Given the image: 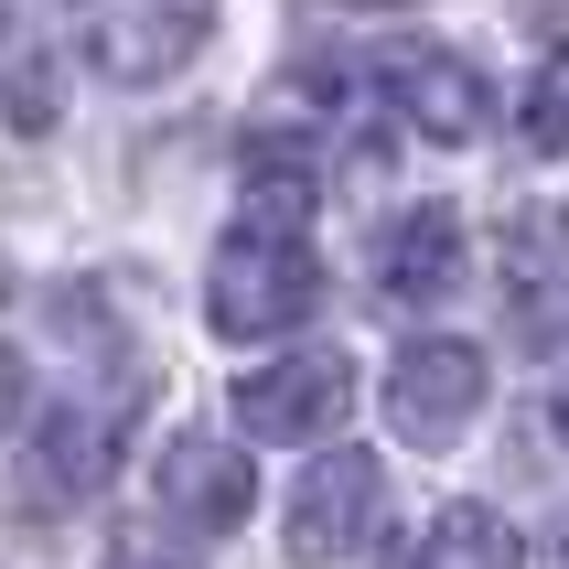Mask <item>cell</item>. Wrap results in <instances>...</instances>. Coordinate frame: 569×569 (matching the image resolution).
<instances>
[{
    "mask_svg": "<svg viewBox=\"0 0 569 569\" xmlns=\"http://www.w3.org/2000/svg\"><path fill=\"white\" fill-rule=\"evenodd\" d=\"M312 161H258L248 151V204H237V226H226L216 248V280H204V312H216V333L237 345V333H290V322L322 301V258H312Z\"/></svg>",
    "mask_w": 569,
    "mask_h": 569,
    "instance_id": "6da1fadb",
    "label": "cell"
},
{
    "mask_svg": "<svg viewBox=\"0 0 569 569\" xmlns=\"http://www.w3.org/2000/svg\"><path fill=\"white\" fill-rule=\"evenodd\" d=\"M473 409H483V345H462V333H409L398 366H387V419H398V441L451 451Z\"/></svg>",
    "mask_w": 569,
    "mask_h": 569,
    "instance_id": "7a4b0ae2",
    "label": "cell"
},
{
    "mask_svg": "<svg viewBox=\"0 0 569 569\" xmlns=\"http://www.w3.org/2000/svg\"><path fill=\"white\" fill-rule=\"evenodd\" d=\"M345 398H355V366L333 345H301V355H280V366H248L237 398H226V419H237L248 441H322V430L345 419Z\"/></svg>",
    "mask_w": 569,
    "mask_h": 569,
    "instance_id": "3957f363",
    "label": "cell"
},
{
    "mask_svg": "<svg viewBox=\"0 0 569 569\" xmlns=\"http://www.w3.org/2000/svg\"><path fill=\"white\" fill-rule=\"evenodd\" d=\"M387 527V473L366 462V451H322L312 473H301V495H290V559L301 569H345L355 548Z\"/></svg>",
    "mask_w": 569,
    "mask_h": 569,
    "instance_id": "277c9868",
    "label": "cell"
},
{
    "mask_svg": "<svg viewBox=\"0 0 569 569\" xmlns=\"http://www.w3.org/2000/svg\"><path fill=\"white\" fill-rule=\"evenodd\" d=\"M377 87H387V108H398L419 140H441V151H462V140L495 129V87H483L451 43H387V54H377Z\"/></svg>",
    "mask_w": 569,
    "mask_h": 569,
    "instance_id": "5b68a950",
    "label": "cell"
},
{
    "mask_svg": "<svg viewBox=\"0 0 569 569\" xmlns=\"http://www.w3.org/2000/svg\"><path fill=\"white\" fill-rule=\"evenodd\" d=\"M204 32H216V0H97L87 54L119 87H161V76H183L204 54Z\"/></svg>",
    "mask_w": 569,
    "mask_h": 569,
    "instance_id": "8992f818",
    "label": "cell"
},
{
    "mask_svg": "<svg viewBox=\"0 0 569 569\" xmlns=\"http://www.w3.org/2000/svg\"><path fill=\"white\" fill-rule=\"evenodd\" d=\"M161 516L172 527H193V538H237L258 506V473H248V441L237 430H183V441L161 451V473H151Z\"/></svg>",
    "mask_w": 569,
    "mask_h": 569,
    "instance_id": "52a82bcc",
    "label": "cell"
},
{
    "mask_svg": "<svg viewBox=\"0 0 569 569\" xmlns=\"http://www.w3.org/2000/svg\"><path fill=\"white\" fill-rule=\"evenodd\" d=\"M495 280H506V312L527 345L559 355L569 345V204H527L495 248Z\"/></svg>",
    "mask_w": 569,
    "mask_h": 569,
    "instance_id": "ba28073f",
    "label": "cell"
},
{
    "mask_svg": "<svg viewBox=\"0 0 569 569\" xmlns=\"http://www.w3.org/2000/svg\"><path fill=\"white\" fill-rule=\"evenodd\" d=\"M119 430H129L119 409H64V419H43V441H32V462H22V516L87 506L97 483L119 473Z\"/></svg>",
    "mask_w": 569,
    "mask_h": 569,
    "instance_id": "9c48e42d",
    "label": "cell"
},
{
    "mask_svg": "<svg viewBox=\"0 0 569 569\" xmlns=\"http://www.w3.org/2000/svg\"><path fill=\"white\" fill-rule=\"evenodd\" d=\"M451 280H462V216H451V204H409V216L377 237V301L430 312Z\"/></svg>",
    "mask_w": 569,
    "mask_h": 569,
    "instance_id": "30bf717a",
    "label": "cell"
},
{
    "mask_svg": "<svg viewBox=\"0 0 569 569\" xmlns=\"http://www.w3.org/2000/svg\"><path fill=\"white\" fill-rule=\"evenodd\" d=\"M398 569H527V538H516L495 506H441L409 538V559H398Z\"/></svg>",
    "mask_w": 569,
    "mask_h": 569,
    "instance_id": "8fae6325",
    "label": "cell"
},
{
    "mask_svg": "<svg viewBox=\"0 0 569 569\" xmlns=\"http://www.w3.org/2000/svg\"><path fill=\"white\" fill-rule=\"evenodd\" d=\"M11 119L54 129V64H11Z\"/></svg>",
    "mask_w": 569,
    "mask_h": 569,
    "instance_id": "7c38bea8",
    "label": "cell"
},
{
    "mask_svg": "<svg viewBox=\"0 0 569 569\" xmlns=\"http://www.w3.org/2000/svg\"><path fill=\"white\" fill-rule=\"evenodd\" d=\"M538 151H569V64H548V87H538Z\"/></svg>",
    "mask_w": 569,
    "mask_h": 569,
    "instance_id": "4fadbf2b",
    "label": "cell"
},
{
    "mask_svg": "<svg viewBox=\"0 0 569 569\" xmlns=\"http://www.w3.org/2000/svg\"><path fill=\"white\" fill-rule=\"evenodd\" d=\"M22 419H32V366H22L11 345H0V441H11Z\"/></svg>",
    "mask_w": 569,
    "mask_h": 569,
    "instance_id": "5bb4252c",
    "label": "cell"
},
{
    "mask_svg": "<svg viewBox=\"0 0 569 569\" xmlns=\"http://www.w3.org/2000/svg\"><path fill=\"white\" fill-rule=\"evenodd\" d=\"M548 430H559V441H569V377L548 387Z\"/></svg>",
    "mask_w": 569,
    "mask_h": 569,
    "instance_id": "9a60e30c",
    "label": "cell"
},
{
    "mask_svg": "<svg viewBox=\"0 0 569 569\" xmlns=\"http://www.w3.org/2000/svg\"><path fill=\"white\" fill-rule=\"evenodd\" d=\"M548 559H559V569H569V516H559V527H548Z\"/></svg>",
    "mask_w": 569,
    "mask_h": 569,
    "instance_id": "2e32d148",
    "label": "cell"
},
{
    "mask_svg": "<svg viewBox=\"0 0 569 569\" xmlns=\"http://www.w3.org/2000/svg\"><path fill=\"white\" fill-rule=\"evenodd\" d=\"M119 569H151V559H119Z\"/></svg>",
    "mask_w": 569,
    "mask_h": 569,
    "instance_id": "e0dca14e",
    "label": "cell"
}]
</instances>
